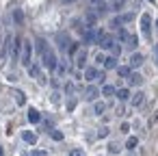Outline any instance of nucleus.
Listing matches in <instances>:
<instances>
[{"mask_svg":"<svg viewBox=\"0 0 158 156\" xmlns=\"http://www.w3.org/2000/svg\"><path fill=\"white\" fill-rule=\"evenodd\" d=\"M31 57H33V44L31 41H22V63L26 67H31Z\"/></svg>","mask_w":158,"mask_h":156,"instance_id":"f257e3e1","label":"nucleus"},{"mask_svg":"<svg viewBox=\"0 0 158 156\" xmlns=\"http://www.w3.org/2000/svg\"><path fill=\"white\" fill-rule=\"evenodd\" d=\"M41 57H44V67H48V70H56L59 63H56V54H54L52 50L46 48V52H44Z\"/></svg>","mask_w":158,"mask_h":156,"instance_id":"f03ea898","label":"nucleus"},{"mask_svg":"<svg viewBox=\"0 0 158 156\" xmlns=\"http://www.w3.org/2000/svg\"><path fill=\"white\" fill-rule=\"evenodd\" d=\"M141 31H143L145 37H149V33H152V18H149L147 13L141 15Z\"/></svg>","mask_w":158,"mask_h":156,"instance_id":"7ed1b4c3","label":"nucleus"},{"mask_svg":"<svg viewBox=\"0 0 158 156\" xmlns=\"http://www.w3.org/2000/svg\"><path fill=\"white\" fill-rule=\"evenodd\" d=\"M11 57L13 59H18V54H20V50H22V41L18 39V37H11Z\"/></svg>","mask_w":158,"mask_h":156,"instance_id":"20e7f679","label":"nucleus"},{"mask_svg":"<svg viewBox=\"0 0 158 156\" xmlns=\"http://www.w3.org/2000/svg\"><path fill=\"white\" fill-rule=\"evenodd\" d=\"M56 44H59V48H61L63 52H67V46H69V37H67L65 33H59V35H56Z\"/></svg>","mask_w":158,"mask_h":156,"instance_id":"39448f33","label":"nucleus"},{"mask_svg":"<svg viewBox=\"0 0 158 156\" xmlns=\"http://www.w3.org/2000/svg\"><path fill=\"white\" fill-rule=\"evenodd\" d=\"M98 44L102 46V50H110V48L115 46V39H113L110 35H102V39H100Z\"/></svg>","mask_w":158,"mask_h":156,"instance_id":"423d86ee","label":"nucleus"},{"mask_svg":"<svg viewBox=\"0 0 158 156\" xmlns=\"http://www.w3.org/2000/svg\"><path fill=\"white\" fill-rule=\"evenodd\" d=\"M98 78H100V72H98V70H93V67H87V70H85V80L93 82V80H98Z\"/></svg>","mask_w":158,"mask_h":156,"instance_id":"0eeeda50","label":"nucleus"},{"mask_svg":"<svg viewBox=\"0 0 158 156\" xmlns=\"http://www.w3.org/2000/svg\"><path fill=\"white\" fill-rule=\"evenodd\" d=\"M98 95H100V89H98V87H87V89H85V100H91V102H93Z\"/></svg>","mask_w":158,"mask_h":156,"instance_id":"6e6552de","label":"nucleus"},{"mask_svg":"<svg viewBox=\"0 0 158 156\" xmlns=\"http://www.w3.org/2000/svg\"><path fill=\"white\" fill-rule=\"evenodd\" d=\"M82 37H85V41H87V44H95V33H93V28H91V26H87V28L82 31Z\"/></svg>","mask_w":158,"mask_h":156,"instance_id":"1a4fd4ad","label":"nucleus"},{"mask_svg":"<svg viewBox=\"0 0 158 156\" xmlns=\"http://www.w3.org/2000/svg\"><path fill=\"white\" fill-rule=\"evenodd\" d=\"M22 139H24L26 143H31V145H35V143H37V134H35V132H28V130H24V132H22Z\"/></svg>","mask_w":158,"mask_h":156,"instance_id":"9d476101","label":"nucleus"},{"mask_svg":"<svg viewBox=\"0 0 158 156\" xmlns=\"http://www.w3.org/2000/svg\"><path fill=\"white\" fill-rule=\"evenodd\" d=\"M141 63H143V54H141V52H134V54L130 57V65H132V67H139Z\"/></svg>","mask_w":158,"mask_h":156,"instance_id":"9b49d317","label":"nucleus"},{"mask_svg":"<svg viewBox=\"0 0 158 156\" xmlns=\"http://www.w3.org/2000/svg\"><path fill=\"white\" fill-rule=\"evenodd\" d=\"M104 67L106 70H117V59L115 57H104Z\"/></svg>","mask_w":158,"mask_h":156,"instance_id":"f8f14e48","label":"nucleus"},{"mask_svg":"<svg viewBox=\"0 0 158 156\" xmlns=\"http://www.w3.org/2000/svg\"><path fill=\"white\" fill-rule=\"evenodd\" d=\"M143 95H145L143 91H136V93L132 95V106H141V104H143Z\"/></svg>","mask_w":158,"mask_h":156,"instance_id":"ddd939ff","label":"nucleus"},{"mask_svg":"<svg viewBox=\"0 0 158 156\" xmlns=\"http://www.w3.org/2000/svg\"><path fill=\"white\" fill-rule=\"evenodd\" d=\"M28 121H33V124H37V121H41V115H39V111H35V108H31V111H28Z\"/></svg>","mask_w":158,"mask_h":156,"instance_id":"4468645a","label":"nucleus"},{"mask_svg":"<svg viewBox=\"0 0 158 156\" xmlns=\"http://www.w3.org/2000/svg\"><path fill=\"white\" fill-rule=\"evenodd\" d=\"M91 9H93V13H95V15H102V13H104V11L108 9V7H106L104 2H98V5H93Z\"/></svg>","mask_w":158,"mask_h":156,"instance_id":"2eb2a0df","label":"nucleus"},{"mask_svg":"<svg viewBox=\"0 0 158 156\" xmlns=\"http://www.w3.org/2000/svg\"><path fill=\"white\" fill-rule=\"evenodd\" d=\"M13 20H15V24H24V13H22V9H13Z\"/></svg>","mask_w":158,"mask_h":156,"instance_id":"dca6fc26","label":"nucleus"},{"mask_svg":"<svg viewBox=\"0 0 158 156\" xmlns=\"http://www.w3.org/2000/svg\"><path fill=\"white\" fill-rule=\"evenodd\" d=\"M85 61H87V52H85V50H80V52H78V57H76V65H78V67H85Z\"/></svg>","mask_w":158,"mask_h":156,"instance_id":"f3484780","label":"nucleus"},{"mask_svg":"<svg viewBox=\"0 0 158 156\" xmlns=\"http://www.w3.org/2000/svg\"><path fill=\"white\" fill-rule=\"evenodd\" d=\"M117 74H119L121 78H128V76H130V67H128V65H117Z\"/></svg>","mask_w":158,"mask_h":156,"instance_id":"a211bd4d","label":"nucleus"},{"mask_svg":"<svg viewBox=\"0 0 158 156\" xmlns=\"http://www.w3.org/2000/svg\"><path fill=\"white\" fill-rule=\"evenodd\" d=\"M128 82H130V85H141V82H143V76H141V74H130V76H128Z\"/></svg>","mask_w":158,"mask_h":156,"instance_id":"6ab92c4d","label":"nucleus"},{"mask_svg":"<svg viewBox=\"0 0 158 156\" xmlns=\"http://www.w3.org/2000/svg\"><path fill=\"white\" fill-rule=\"evenodd\" d=\"M93 111H95V115H102V113L106 111V104H104V102H95V106H93Z\"/></svg>","mask_w":158,"mask_h":156,"instance_id":"aec40b11","label":"nucleus"},{"mask_svg":"<svg viewBox=\"0 0 158 156\" xmlns=\"http://www.w3.org/2000/svg\"><path fill=\"white\" fill-rule=\"evenodd\" d=\"M115 93H117L119 100H128V98H130V91H128V89H119V91H115Z\"/></svg>","mask_w":158,"mask_h":156,"instance_id":"412c9836","label":"nucleus"},{"mask_svg":"<svg viewBox=\"0 0 158 156\" xmlns=\"http://www.w3.org/2000/svg\"><path fill=\"white\" fill-rule=\"evenodd\" d=\"M136 143H139V139H136V137H130V139L126 141V147H128V150H134Z\"/></svg>","mask_w":158,"mask_h":156,"instance_id":"4be33fe9","label":"nucleus"},{"mask_svg":"<svg viewBox=\"0 0 158 156\" xmlns=\"http://www.w3.org/2000/svg\"><path fill=\"white\" fill-rule=\"evenodd\" d=\"M13 95H15V102H18V104H20V106H22V104H24V102H26V98H24V93H22V91H15V93H13Z\"/></svg>","mask_w":158,"mask_h":156,"instance_id":"5701e85b","label":"nucleus"},{"mask_svg":"<svg viewBox=\"0 0 158 156\" xmlns=\"http://www.w3.org/2000/svg\"><path fill=\"white\" fill-rule=\"evenodd\" d=\"M123 5H126V0H113V5H110V7H113L115 11H119V9H121Z\"/></svg>","mask_w":158,"mask_h":156,"instance_id":"b1692460","label":"nucleus"},{"mask_svg":"<svg viewBox=\"0 0 158 156\" xmlns=\"http://www.w3.org/2000/svg\"><path fill=\"white\" fill-rule=\"evenodd\" d=\"M46 48H48V46H46V41H44V39H37V50H39L41 54L46 52Z\"/></svg>","mask_w":158,"mask_h":156,"instance_id":"393cba45","label":"nucleus"},{"mask_svg":"<svg viewBox=\"0 0 158 156\" xmlns=\"http://www.w3.org/2000/svg\"><path fill=\"white\" fill-rule=\"evenodd\" d=\"M110 52H113V57H115V59H117V57H119V54H121V46H119V44H115V46H113V48H110Z\"/></svg>","mask_w":158,"mask_h":156,"instance_id":"a878e982","label":"nucleus"},{"mask_svg":"<svg viewBox=\"0 0 158 156\" xmlns=\"http://www.w3.org/2000/svg\"><path fill=\"white\" fill-rule=\"evenodd\" d=\"M128 37H130V35H128V33H126V28L121 26V28H119V39H121V41H128Z\"/></svg>","mask_w":158,"mask_h":156,"instance_id":"bb28decb","label":"nucleus"},{"mask_svg":"<svg viewBox=\"0 0 158 156\" xmlns=\"http://www.w3.org/2000/svg\"><path fill=\"white\" fill-rule=\"evenodd\" d=\"M102 93H104V95H113V93H115V89H113L110 85H106V87H102Z\"/></svg>","mask_w":158,"mask_h":156,"instance_id":"cd10ccee","label":"nucleus"},{"mask_svg":"<svg viewBox=\"0 0 158 156\" xmlns=\"http://www.w3.org/2000/svg\"><path fill=\"white\" fill-rule=\"evenodd\" d=\"M50 134H52V139H54V141H63V132H59V130H52Z\"/></svg>","mask_w":158,"mask_h":156,"instance_id":"c85d7f7f","label":"nucleus"},{"mask_svg":"<svg viewBox=\"0 0 158 156\" xmlns=\"http://www.w3.org/2000/svg\"><path fill=\"white\" fill-rule=\"evenodd\" d=\"M28 72H31V76H35V78H41V76H39V70H37L35 65H31V67H28Z\"/></svg>","mask_w":158,"mask_h":156,"instance_id":"c756f323","label":"nucleus"},{"mask_svg":"<svg viewBox=\"0 0 158 156\" xmlns=\"http://www.w3.org/2000/svg\"><path fill=\"white\" fill-rule=\"evenodd\" d=\"M110 26H113V28H121V18H115V20L110 22Z\"/></svg>","mask_w":158,"mask_h":156,"instance_id":"7c9ffc66","label":"nucleus"},{"mask_svg":"<svg viewBox=\"0 0 158 156\" xmlns=\"http://www.w3.org/2000/svg\"><path fill=\"white\" fill-rule=\"evenodd\" d=\"M69 156H85V152H82V150H72Z\"/></svg>","mask_w":158,"mask_h":156,"instance_id":"2f4dec72","label":"nucleus"},{"mask_svg":"<svg viewBox=\"0 0 158 156\" xmlns=\"http://www.w3.org/2000/svg\"><path fill=\"white\" fill-rule=\"evenodd\" d=\"M31 156H46V152H44V150H33Z\"/></svg>","mask_w":158,"mask_h":156,"instance_id":"473e14b6","label":"nucleus"},{"mask_svg":"<svg viewBox=\"0 0 158 156\" xmlns=\"http://www.w3.org/2000/svg\"><path fill=\"white\" fill-rule=\"evenodd\" d=\"M98 134H100V137H106V134H108V128H100V132H98Z\"/></svg>","mask_w":158,"mask_h":156,"instance_id":"72a5a7b5","label":"nucleus"},{"mask_svg":"<svg viewBox=\"0 0 158 156\" xmlns=\"http://www.w3.org/2000/svg\"><path fill=\"white\" fill-rule=\"evenodd\" d=\"M74 106H76V100H69V102H67V108H69V111H72V108H74Z\"/></svg>","mask_w":158,"mask_h":156,"instance_id":"f704fd0d","label":"nucleus"},{"mask_svg":"<svg viewBox=\"0 0 158 156\" xmlns=\"http://www.w3.org/2000/svg\"><path fill=\"white\" fill-rule=\"evenodd\" d=\"M110 152H119V145L117 143H110Z\"/></svg>","mask_w":158,"mask_h":156,"instance_id":"c9c22d12","label":"nucleus"},{"mask_svg":"<svg viewBox=\"0 0 158 156\" xmlns=\"http://www.w3.org/2000/svg\"><path fill=\"white\" fill-rule=\"evenodd\" d=\"M156 59H158V44H156Z\"/></svg>","mask_w":158,"mask_h":156,"instance_id":"e433bc0d","label":"nucleus"},{"mask_svg":"<svg viewBox=\"0 0 158 156\" xmlns=\"http://www.w3.org/2000/svg\"><path fill=\"white\" fill-rule=\"evenodd\" d=\"M0 156H2V145H0Z\"/></svg>","mask_w":158,"mask_h":156,"instance_id":"4c0bfd02","label":"nucleus"},{"mask_svg":"<svg viewBox=\"0 0 158 156\" xmlns=\"http://www.w3.org/2000/svg\"><path fill=\"white\" fill-rule=\"evenodd\" d=\"M65 2H74V0H65Z\"/></svg>","mask_w":158,"mask_h":156,"instance_id":"58836bf2","label":"nucleus"},{"mask_svg":"<svg viewBox=\"0 0 158 156\" xmlns=\"http://www.w3.org/2000/svg\"><path fill=\"white\" fill-rule=\"evenodd\" d=\"M156 28H158V20H156Z\"/></svg>","mask_w":158,"mask_h":156,"instance_id":"ea45409f","label":"nucleus"},{"mask_svg":"<svg viewBox=\"0 0 158 156\" xmlns=\"http://www.w3.org/2000/svg\"><path fill=\"white\" fill-rule=\"evenodd\" d=\"M0 41H2V37H0Z\"/></svg>","mask_w":158,"mask_h":156,"instance_id":"a19ab883","label":"nucleus"}]
</instances>
